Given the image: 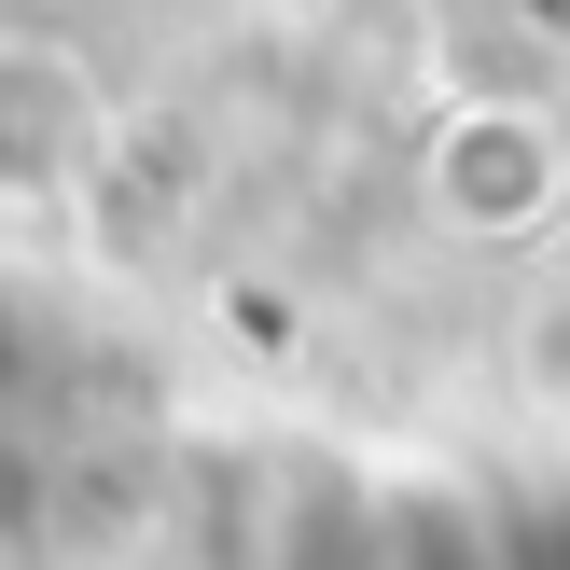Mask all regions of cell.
Wrapping results in <instances>:
<instances>
[{
	"mask_svg": "<svg viewBox=\"0 0 570 570\" xmlns=\"http://www.w3.org/2000/svg\"><path fill=\"white\" fill-rule=\"evenodd\" d=\"M98 167V83L70 42L42 28H0V209H42Z\"/></svg>",
	"mask_w": 570,
	"mask_h": 570,
	"instance_id": "obj_1",
	"label": "cell"
}]
</instances>
